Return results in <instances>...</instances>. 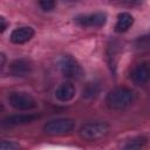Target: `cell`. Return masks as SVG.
Returning <instances> with one entry per match:
<instances>
[{
	"mask_svg": "<svg viewBox=\"0 0 150 150\" xmlns=\"http://www.w3.org/2000/svg\"><path fill=\"white\" fill-rule=\"evenodd\" d=\"M135 100V93L127 87H118L111 90L105 98L107 105L114 110H121L129 107Z\"/></svg>",
	"mask_w": 150,
	"mask_h": 150,
	"instance_id": "6da1fadb",
	"label": "cell"
},
{
	"mask_svg": "<svg viewBox=\"0 0 150 150\" xmlns=\"http://www.w3.org/2000/svg\"><path fill=\"white\" fill-rule=\"evenodd\" d=\"M60 69L64 77L69 80H81L84 75L83 68L71 55H64L60 60Z\"/></svg>",
	"mask_w": 150,
	"mask_h": 150,
	"instance_id": "7a4b0ae2",
	"label": "cell"
},
{
	"mask_svg": "<svg viewBox=\"0 0 150 150\" xmlns=\"http://www.w3.org/2000/svg\"><path fill=\"white\" fill-rule=\"evenodd\" d=\"M75 127V121L71 118H54L48 121L45 125H43V131L47 135L50 136H56V135H64V134H69L70 131H73Z\"/></svg>",
	"mask_w": 150,
	"mask_h": 150,
	"instance_id": "3957f363",
	"label": "cell"
},
{
	"mask_svg": "<svg viewBox=\"0 0 150 150\" xmlns=\"http://www.w3.org/2000/svg\"><path fill=\"white\" fill-rule=\"evenodd\" d=\"M109 131V125L105 122H91L81 127L80 136L87 141H97L103 138Z\"/></svg>",
	"mask_w": 150,
	"mask_h": 150,
	"instance_id": "277c9868",
	"label": "cell"
},
{
	"mask_svg": "<svg viewBox=\"0 0 150 150\" xmlns=\"http://www.w3.org/2000/svg\"><path fill=\"white\" fill-rule=\"evenodd\" d=\"M8 103L16 110L28 111L36 108V101L32 95L25 91H13L8 95Z\"/></svg>",
	"mask_w": 150,
	"mask_h": 150,
	"instance_id": "5b68a950",
	"label": "cell"
},
{
	"mask_svg": "<svg viewBox=\"0 0 150 150\" xmlns=\"http://www.w3.org/2000/svg\"><path fill=\"white\" fill-rule=\"evenodd\" d=\"M39 118V115L34 114H16V115H11L7 116L2 120H0V127L1 128H13V127H19V125H25L34 122L35 120Z\"/></svg>",
	"mask_w": 150,
	"mask_h": 150,
	"instance_id": "8992f818",
	"label": "cell"
},
{
	"mask_svg": "<svg viewBox=\"0 0 150 150\" xmlns=\"http://www.w3.org/2000/svg\"><path fill=\"white\" fill-rule=\"evenodd\" d=\"M75 22L81 27H102L107 22V15L102 12H96L86 15H77Z\"/></svg>",
	"mask_w": 150,
	"mask_h": 150,
	"instance_id": "52a82bcc",
	"label": "cell"
},
{
	"mask_svg": "<svg viewBox=\"0 0 150 150\" xmlns=\"http://www.w3.org/2000/svg\"><path fill=\"white\" fill-rule=\"evenodd\" d=\"M149 75H150V68L148 66V63L143 62L137 64L136 67H134V69L131 70V81L137 84V86H143L148 82L149 80Z\"/></svg>",
	"mask_w": 150,
	"mask_h": 150,
	"instance_id": "ba28073f",
	"label": "cell"
},
{
	"mask_svg": "<svg viewBox=\"0 0 150 150\" xmlns=\"http://www.w3.org/2000/svg\"><path fill=\"white\" fill-rule=\"evenodd\" d=\"M32 69H33V64L27 59L14 60L9 66V70L14 76H26L32 71Z\"/></svg>",
	"mask_w": 150,
	"mask_h": 150,
	"instance_id": "9c48e42d",
	"label": "cell"
},
{
	"mask_svg": "<svg viewBox=\"0 0 150 150\" xmlns=\"http://www.w3.org/2000/svg\"><path fill=\"white\" fill-rule=\"evenodd\" d=\"M34 36V29L32 27H19L11 34V41L15 45H21L29 41Z\"/></svg>",
	"mask_w": 150,
	"mask_h": 150,
	"instance_id": "30bf717a",
	"label": "cell"
},
{
	"mask_svg": "<svg viewBox=\"0 0 150 150\" xmlns=\"http://www.w3.org/2000/svg\"><path fill=\"white\" fill-rule=\"evenodd\" d=\"M76 93V89L74 87L73 83L70 82H63L61 83L56 90H55V97L60 101V102H68L70 100L74 98Z\"/></svg>",
	"mask_w": 150,
	"mask_h": 150,
	"instance_id": "8fae6325",
	"label": "cell"
},
{
	"mask_svg": "<svg viewBox=\"0 0 150 150\" xmlns=\"http://www.w3.org/2000/svg\"><path fill=\"white\" fill-rule=\"evenodd\" d=\"M132 23H134V16L130 13L122 12L117 16V21H116V25H115V30L117 33L127 32L132 26Z\"/></svg>",
	"mask_w": 150,
	"mask_h": 150,
	"instance_id": "7c38bea8",
	"label": "cell"
},
{
	"mask_svg": "<svg viewBox=\"0 0 150 150\" xmlns=\"http://www.w3.org/2000/svg\"><path fill=\"white\" fill-rule=\"evenodd\" d=\"M100 93V87L96 83H89L84 89H83V97L86 98H94L98 95Z\"/></svg>",
	"mask_w": 150,
	"mask_h": 150,
	"instance_id": "4fadbf2b",
	"label": "cell"
},
{
	"mask_svg": "<svg viewBox=\"0 0 150 150\" xmlns=\"http://www.w3.org/2000/svg\"><path fill=\"white\" fill-rule=\"evenodd\" d=\"M145 143H146V138L143 137V136H139V137H135V138L130 139L123 148L124 149H139Z\"/></svg>",
	"mask_w": 150,
	"mask_h": 150,
	"instance_id": "5bb4252c",
	"label": "cell"
},
{
	"mask_svg": "<svg viewBox=\"0 0 150 150\" xmlns=\"http://www.w3.org/2000/svg\"><path fill=\"white\" fill-rule=\"evenodd\" d=\"M111 2L117 5V6L135 7V6H139L143 2V0H111Z\"/></svg>",
	"mask_w": 150,
	"mask_h": 150,
	"instance_id": "9a60e30c",
	"label": "cell"
},
{
	"mask_svg": "<svg viewBox=\"0 0 150 150\" xmlns=\"http://www.w3.org/2000/svg\"><path fill=\"white\" fill-rule=\"evenodd\" d=\"M19 148H20L19 143L7 139H0V150H16Z\"/></svg>",
	"mask_w": 150,
	"mask_h": 150,
	"instance_id": "2e32d148",
	"label": "cell"
},
{
	"mask_svg": "<svg viewBox=\"0 0 150 150\" xmlns=\"http://www.w3.org/2000/svg\"><path fill=\"white\" fill-rule=\"evenodd\" d=\"M39 5L45 12H50L55 8L56 0H39Z\"/></svg>",
	"mask_w": 150,
	"mask_h": 150,
	"instance_id": "e0dca14e",
	"label": "cell"
},
{
	"mask_svg": "<svg viewBox=\"0 0 150 150\" xmlns=\"http://www.w3.org/2000/svg\"><path fill=\"white\" fill-rule=\"evenodd\" d=\"M7 27H8V21L6 20V18H5V16L0 15V33L5 32Z\"/></svg>",
	"mask_w": 150,
	"mask_h": 150,
	"instance_id": "ac0fdd59",
	"label": "cell"
},
{
	"mask_svg": "<svg viewBox=\"0 0 150 150\" xmlns=\"http://www.w3.org/2000/svg\"><path fill=\"white\" fill-rule=\"evenodd\" d=\"M5 64H6V55L0 52V70L4 68Z\"/></svg>",
	"mask_w": 150,
	"mask_h": 150,
	"instance_id": "d6986e66",
	"label": "cell"
},
{
	"mask_svg": "<svg viewBox=\"0 0 150 150\" xmlns=\"http://www.w3.org/2000/svg\"><path fill=\"white\" fill-rule=\"evenodd\" d=\"M2 110H4V104H2L1 102H0V112H1Z\"/></svg>",
	"mask_w": 150,
	"mask_h": 150,
	"instance_id": "ffe728a7",
	"label": "cell"
}]
</instances>
